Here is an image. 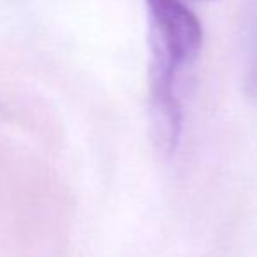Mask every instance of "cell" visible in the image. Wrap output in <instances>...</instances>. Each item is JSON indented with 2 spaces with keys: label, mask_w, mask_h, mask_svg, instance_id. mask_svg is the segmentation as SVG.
Returning a JSON list of instances; mask_svg holds the SVG:
<instances>
[{
  "label": "cell",
  "mask_w": 257,
  "mask_h": 257,
  "mask_svg": "<svg viewBox=\"0 0 257 257\" xmlns=\"http://www.w3.org/2000/svg\"><path fill=\"white\" fill-rule=\"evenodd\" d=\"M248 91L252 93L254 96H257V54H255V60L250 67V74H248Z\"/></svg>",
  "instance_id": "cell-2"
},
{
  "label": "cell",
  "mask_w": 257,
  "mask_h": 257,
  "mask_svg": "<svg viewBox=\"0 0 257 257\" xmlns=\"http://www.w3.org/2000/svg\"><path fill=\"white\" fill-rule=\"evenodd\" d=\"M146 4L149 13L153 135L163 154H173L182 130L179 77L200 54L203 28L187 0H146Z\"/></svg>",
  "instance_id": "cell-1"
}]
</instances>
